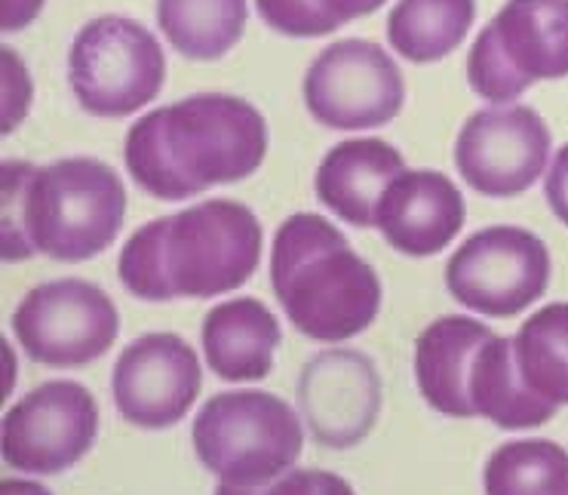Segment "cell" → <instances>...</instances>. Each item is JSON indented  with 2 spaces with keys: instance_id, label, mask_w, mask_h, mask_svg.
Returning a JSON list of instances; mask_svg holds the SVG:
<instances>
[{
  "instance_id": "cell-15",
  "label": "cell",
  "mask_w": 568,
  "mask_h": 495,
  "mask_svg": "<svg viewBox=\"0 0 568 495\" xmlns=\"http://www.w3.org/2000/svg\"><path fill=\"white\" fill-rule=\"evenodd\" d=\"M464 225V198L449 175L403 170L384 188L375 228L397 253L424 259L443 253Z\"/></svg>"
},
{
  "instance_id": "cell-2",
  "label": "cell",
  "mask_w": 568,
  "mask_h": 495,
  "mask_svg": "<svg viewBox=\"0 0 568 495\" xmlns=\"http://www.w3.org/2000/svg\"><path fill=\"white\" fill-rule=\"evenodd\" d=\"M0 255L22 262L47 255L87 262L118 241L126 188L108 163L65 158L47 166L7 161L0 166Z\"/></svg>"
},
{
  "instance_id": "cell-3",
  "label": "cell",
  "mask_w": 568,
  "mask_h": 495,
  "mask_svg": "<svg viewBox=\"0 0 568 495\" xmlns=\"http://www.w3.org/2000/svg\"><path fill=\"white\" fill-rule=\"evenodd\" d=\"M262 262V225L237 201H203L139 228L120 253V283L145 302L215 299Z\"/></svg>"
},
{
  "instance_id": "cell-30",
  "label": "cell",
  "mask_w": 568,
  "mask_h": 495,
  "mask_svg": "<svg viewBox=\"0 0 568 495\" xmlns=\"http://www.w3.org/2000/svg\"><path fill=\"white\" fill-rule=\"evenodd\" d=\"M0 495H53V493L34 481H3L0 483Z\"/></svg>"
},
{
  "instance_id": "cell-1",
  "label": "cell",
  "mask_w": 568,
  "mask_h": 495,
  "mask_svg": "<svg viewBox=\"0 0 568 495\" xmlns=\"http://www.w3.org/2000/svg\"><path fill=\"white\" fill-rule=\"evenodd\" d=\"M267 151L262 111L225 93L187 95L154 108L126 133V166L158 201H187L252 175Z\"/></svg>"
},
{
  "instance_id": "cell-10",
  "label": "cell",
  "mask_w": 568,
  "mask_h": 495,
  "mask_svg": "<svg viewBox=\"0 0 568 495\" xmlns=\"http://www.w3.org/2000/svg\"><path fill=\"white\" fill-rule=\"evenodd\" d=\"M406 83L397 62L378 43L338 41L304 74V105L329 130H372L399 114Z\"/></svg>"
},
{
  "instance_id": "cell-23",
  "label": "cell",
  "mask_w": 568,
  "mask_h": 495,
  "mask_svg": "<svg viewBox=\"0 0 568 495\" xmlns=\"http://www.w3.org/2000/svg\"><path fill=\"white\" fill-rule=\"evenodd\" d=\"M486 495H568V453L554 441H510L483 471Z\"/></svg>"
},
{
  "instance_id": "cell-24",
  "label": "cell",
  "mask_w": 568,
  "mask_h": 495,
  "mask_svg": "<svg viewBox=\"0 0 568 495\" xmlns=\"http://www.w3.org/2000/svg\"><path fill=\"white\" fill-rule=\"evenodd\" d=\"M215 495H357L354 486L323 468H290L262 486H231L219 483Z\"/></svg>"
},
{
  "instance_id": "cell-11",
  "label": "cell",
  "mask_w": 568,
  "mask_h": 495,
  "mask_svg": "<svg viewBox=\"0 0 568 495\" xmlns=\"http://www.w3.org/2000/svg\"><path fill=\"white\" fill-rule=\"evenodd\" d=\"M99 434L93 391L71 378L40 385L3 415V462L26 474H62L90 453Z\"/></svg>"
},
{
  "instance_id": "cell-4",
  "label": "cell",
  "mask_w": 568,
  "mask_h": 495,
  "mask_svg": "<svg viewBox=\"0 0 568 495\" xmlns=\"http://www.w3.org/2000/svg\"><path fill=\"white\" fill-rule=\"evenodd\" d=\"M271 286L292 326L314 342H347L382 311L375 269L317 213H295L277 228Z\"/></svg>"
},
{
  "instance_id": "cell-21",
  "label": "cell",
  "mask_w": 568,
  "mask_h": 495,
  "mask_svg": "<svg viewBox=\"0 0 568 495\" xmlns=\"http://www.w3.org/2000/svg\"><path fill=\"white\" fill-rule=\"evenodd\" d=\"M246 0H158V22L175 53L215 62L243 38Z\"/></svg>"
},
{
  "instance_id": "cell-16",
  "label": "cell",
  "mask_w": 568,
  "mask_h": 495,
  "mask_svg": "<svg viewBox=\"0 0 568 495\" xmlns=\"http://www.w3.org/2000/svg\"><path fill=\"white\" fill-rule=\"evenodd\" d=\"M486 323L449 314L434 321L415 342V382L436 413L452 418H474L470 375L479 348L491 339Z\"/></svg>"
},
{
  "instance_id": "cell-7",
  "label": "cell",
  "mask_w": 568,
  "mask_h": 495,
  "mask_svg": "<svg viewBox=\"0 0 568 495\" xmlns=\"http://www.w3.org/2000/svg\"><path fill=\"white\" fill-rule=\"evenodd\" d=\"M68 78L83 111L95 118H126L158 99L166 59L142 22L99 16L71 43Z\"/></svg>"
},
{
  "instance_id": "cell-9",
  "label": "cell",
  "mask_w": 568,
  "mask_h": 495,
  "mask_svg": "<svg viewBox=\"0 0 568 495\" xmlns=\"http://www.w3.org/2000/svg\"><path fill=\"white\" fill-rule=\"evenodd\" d=\"M13 333L34 363L71 370L105 357L120 333V314L105 290L65 277L26 293L13 314Z\"/></svg>"
},
{
  "instance_id": "cell-25",
  "label": "cell",
  "mask_w": 568,
  "mask_h": 495,
  "mask_svg": "<svg viewBox=\"0 0 568 495\" xmlns=\"http://www.w3.org/2000/svg\"><path fill=\"white\" fill-rule=\"evenodd\" d=\"M258 16L286 38H326L329 22L314 10L311 0H255Z\"/></svg>"
},
{
  "instance_id": "cell-26",
  "label": "cell",
  "mask_w": 568,
  "mask_h": 495,
  "mask_svg": "<svg viewBox=\"0 0 568 495\" xmlns=\"http://www.w3.org/2000/svg\"><path fill=\"white\" fill-rule=\"evenodd\" d=\"M0 71H3V114H0V130L13 133L16 127L22 123L31 105V78H28L22 59L16 55V50L3 47L0 50Z\"/></svg>"
},
{
  "instance_id": "cell-13",
  "label": "cell",
  "mask_w": 568,
  "mask_h": 495,
  "mask_svg": "<svg viewBox=\"0 0 568 495\" xmlns=\"http://www.w3.org/2000/svg\"><path fill=\"white\" fill-rule=\"evenodd\" d=\"M203 373L197 351L172 333L135 339L114 363L111 391L118 413L145 431L179 425L200 397Z\"/></svg>"
},
{
  "instance_id": "cell-14",
  "label": "cell",
  "mask_w": 568,
  "mask_h": 495,
  "mask_svg": "<svg viewBox=\"0 0 568 495\" xmlns=\"http://www.w3.org/2000/svg\"><path fill=\"white\" fill-rule=\"evenodd\" d=\"M298 406L320 446L351 449L366 441L378 422L382 375L363 351H320L298 373Z\"/></svg>"
},
{
  "instance_id": "cell-29",
  "label": "cell",
  "mask_w": 568,
  "mask_h": 495,
  "mask_svg": "<svg viewBox=\"0 0 568 495\" xmlns=\"http://www.w3.org/2000/svg\"><path fill=\"white\" fill-rule=\"evenodd\" d=\"M43 10V0H0V28L3 34H13L31 26Z\"/></svg>"
},
{
  "instance_id": "cell-8",
  "label": "cell",
  "mask_w": 568,
  "mask_h": 495,
  "mask_svg": "<svg viewBox=\"0 0 568 495\" xmlns=\"http://www.w3.org/2000/svg\"><path fill=\"white\" fill-rule=\"evenodd\" d=\"M550 283V253L526 228L476 231L446 265L455 302L486 317H514L535 305Z\"/></svg>"
},
{
  "instance_id": "cell-12",
  "label": "cell",
  "mask_w": 568,
  "mask_h": 495,
  "mask_svg": "<svg viewBox=\"0 0 568 495\" xmlns=\"http://www.w3.org/2000/svg\"><path fill=\"white\" fill-rule=\"evenodd\" d=\"M550 130L529 105H491L476 111L455 142L464 182L486 198H516L544 175Z\"/></svg>"
},
{
  "instance_id": "cell-18",
  "label": "cell",
  "mask_w": 568,
  "mask_h": 495,
  "mask_svg": "<svg viewBox=\"0 0 568 495\" xmlns=\"http://www.w3.org/2000/svg\"><path fill=\"white\" fill-rule=\"evenodd\" d=\"M206 366L225 382H258L271 373L280 348V323L258 299H227L206 314L203 330Z\"/></svg>"
},
{
  "instance_id": "cell-22",
  "label": "cell",
  "mask_w": 568,
  "mask_h": 495,
  "mask_svg": "<svg viewBox=\"0 0 568 495\" xmlns=\"http://www.w3.org/2000/svg\"><path fill=\"white\" fill-rule=\"evenodd\" d=\"M519 373L538 397L568 406V302L535 311L514 335Z\"/></svg>"
},
{
  "instance_id": "cell-31",
  "label": "cell",
  "mask_w": 568,
  "mask_h": 495,
  "mask_svg": "<svg viewBox=\"0 0 568 495\" xmlns=\"http://www.w3.org/2000/svg\"><path fill=\"white\" fill-rule=\"evenodd\" d=\"M3 361H7V382H3V394H10L13 391V373H16V357L10 345H3Z\"/></svg>"
},
{
  "instance_id": "cell-20",
  "label": "cell",
  "mask_w": 568,
  "mask_h": 495,
  "mask_svg": "<svg viewBox=\"0 0 568 495\" xmlns=\"http://www.w3.org/2000/svg\"><path fill=\"white\" fill-rule=\"evenodd\" d=\"M476 0H399L387 16V41L415 65L458 50L474 26Z\"/></svg>"
},
{
  "instance_id": "cell-19",
  "label": "cell",
  "mask_w": 568,
  "mask_h": 495,
  "mask_svg": "<svg viewBox=\"0 0 568 495\" xmlns=\"http://www.w3.org/2000/svg\"><path fill=\"white\" fill-rule=\"evenodd\" d=\"M470 403L474 413L489 418L504 431L538 428L556 415V403L544 401L526 385L516 363L514 339L491 335L479 348L470 375Z\"/></svg>"
},
{
  "instance_id": "cell-28",
  "label": "cell",
  "mask_w": 568,
  "mask_h": 495,
  "mask_svg": "<svg viewBox=\"0 0 568 495\" xmlns=\"http://www.w3.org/2000/svg\"><path fill=\"white\" fill-rule=\"evenodd\" d=\"M314 3V10H317L326 22H329V28L335 31V28L347 26V22H354V19H363V16L375 13L382 3H387V0H311Z\"/></svg>"
},
{
  "instance_id": "cell-17",
  "label": "cell",
  "mask_w": 568,
  "mask_h": 495,
  "mask_svg": "<svg viewBox=\"0 0 568 495\" xmlns=\"http://www.w3.org/2000/svg\"><path fill=\"white\" fill-rule=\"evenodd\" d=\"M406 170L397 148L384 139H351L326 151L317 170V198L357 228L375 225L384 188Z\"/></svg>"
},
{
  "instance_id": "cell-27",
  "label": "cell",
  "mask_w": 568,
  "mask_h": 495,
  "mask_svg": "<svg viewBox=\"0 0 568 495\" xmlns=\"http://www.w3.org/2000/svg\"><path fill=\"white\" fill-rule=\"evenodd\" d=\"M544 198H547V206L554 210L556 219L568 225V145L556 151L554 166L544 179Z\"/></svg>"
},
{
  "instance_id": "cell-5",
  "label": "cell",
  "mask_w": 568,
  "mask_h": 495,
  "mask_svg": "<svg viewBox=\"0 0 568 495\" xmlns=\"http://www.w3.org/2000/svg\"><path fill=\"white\" fill-rule=\"evenodd\" d=\"M194 453L219 483L262 486L298 462L302 418L267 391H227L203 403L194 418Z\"/></svg>"
},
{
  "instance_id": "cell-6",
  "label": "cell",
  "mask_w": 568,
  "mask_h": 495,
  "mask_svg": "<svg viewBox=\"0 0 568 495\" xmlns=\"http://www.w3.org/2000/svg\"><path fill=\"white\" fill-rule=\"evenodd\" d=\"M559 78H568V0H507L467 55L474 93L495 105Z\"/></svg>"
}]
</instances>
